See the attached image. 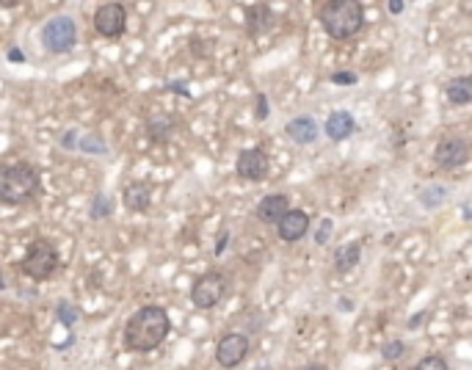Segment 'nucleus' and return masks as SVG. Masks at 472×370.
<instances>
[{
  "label": "nucleus",
  "mask_w": 472,
  "mask_h": 370,
  "mask_svg": "<svg viewBox=\"0 0 472 370\" xmlns=\"http://www.w3.org/2000/svg\"><path fill=\"white\" fill-rule=\"evenodd\" d=\"M172 331V321H169V313L163 307H141L136 310L122 331V343L127 351H136V354H146V351H155Z\"/></svg>",
  "instance_id": "f257e3e1"
},
{
  "label": "nucleus",
  "mask_w": 472,
  "mask_h": 370,
  "mask_svg": "<svg viewBox=\"0 0 472 370\" xmlns=\"http://www.w3.org/2000/svg\"><path fill=\"white\" fill-rule=\"evenodd\" d=\"M324 31L329 34L331 39H351L362 31L365 25V8L362 3L356 0H331V3H324L321 6V14H318Z\"/></svg>",
  "instance_id": "f03ea898"
},
{
  "label": "nucleus",
  "mask_w": 472,
  "mask_h": 370,
  "mask_svg": "<svg viewBox=\"0 0 472 370\" xmlns=\"http://www.w3.org/2000/svg\"><path fill=\"white\" fill-rule=\"evenodd\" d=\"M39 191V172L31 163H11L0 177V199L6 205H22Z\"/></svg>",
  "instance_id": "7ed1b4c3"
},
{
  "label": "nucleus",
  "mask_w": 472,
  "mask_h": 370,
  "mask_svg": "<svg viewBox=\"0 0 472 370\" xmlns=\"http://www.w3.org/2000/svg\"><path fill=\"white\" fill-rule=\"evenodd\" d=\"M55 268H58V249L45 238L31 240L28 249H25V257L20 263V271L25 277L36 279V282H45L55 274Z\"/></svg>",
  "instance_id": "20e7f679"
},
{
  "label": "nucleus",
  "mask_w": 472,
  "mask_h": 370,
  "mask_svg": "<svg viewBox=\"0 0 472 370\" xmlns=\"http://www.w3.org/2000/svg\"><path fill=\"white\" fill-rule=\"evenodd\" d=\"M78 42V25H75V20L72 17H67V14H55V17H50L48 22H45V28H42V45L48 53H69L72 47Z\"/></svg>",
  "instance_id": "39448f33"
},
{
  "label": "nucleus",
  "mask_w": 472,
  "mask_h": 370,
  "mask_svg": "<svg viewBox=\"0 0 472 370\" xmlns=\"http://www.w3.org/2000/svg\"><path fill=\"white\" fill-rule=\"evenodd\" d=\"M224 293H227V279L221 277V274H216V271H210V274H202L193 282L190 301L199 310H213L224 299Z\"/></svg>",
  "instance_id": "423d86ee"
},
{
  "label": "nucleus",
  "mask_w": 472,
  "mask_h": 370,
  "mask_svg": "<svg viewBox=\"0 0 472 370\" xmlns=\"http://www.w3.org/2000/svg\"><path fill=\"white\" fill-rule=\"evenodd\" d=\"M127 28V11L122 3H102L95 11V31L105 39H119Z\"/></svg>",
  "instance_id": "0eeeda50"
},
{
  "label": "nucleus",
  "mask_w": 472,
  "mask_h": 370,
  "mask_svg": "<svg viewBox=\"0 0 472 370\" xmlns=\"http://www.w3.org/2000/svg\"><path fill=\"white\" fill-rule=\"evenodd\" d=\"M246 354H249V334L243 331H227L216 345V362L224 370L237 368L246 359Z\"/></svg>",
  "instance_id": "6e6552de"
},
{
  "label": "nucleus",
  "mask_w": 472,
  "mask_h": 370,
  "mask_svg": "<svg viewBox=\"0 0 472 370\" xmlns=\"http://www.w3.org/2000/svg\"><path fill=\"white\" fill-rule=\"evenodd\" d=\"M235 169H237V174H240L243 180H249V183H260V180H265V177H268L271 163H268L265 149H260V146H249V149H243V152L237 155Z\"/></svg>",
  "instance_id": "1a4fd4ad"
},
{
  "label": "nucleus",
  "mask_w": 472,
  "mask_h": 370,
  "mask_svg": "<svg viewBox=\"0 0 472 370\" xmlns=\"http://www.w3.org/2000/svg\"><path fill=\"white\" fill-rule=\"evenodd\" d=\"M470 158V144L464 139H445L433 149V163L439 169H459Z\"/></svg>",
  "instance_id": "9d476101"
},
{
  "label": "nucleus",
  "mask_w": 472,
  "mask_h": 370,
  "mask_svg": "<svg viewBox=\"0 0 472 370\" xmlns=\"http://www.w3.org/2000/svg\"><path fill=\"white\" fill-rule=\"evenodd\" d=\"M290 210H293V207H290V202H287L284 193H271V196L260 199L257 207H254V213H257V219H260L263 224H279Z\"/></svg>",
  "instance_id": "9b49d317"
},
{
  "label": "nucleus",
  "mask_w": 472,
  "mask_h": 370,
  "mask_svg": "<svg viewBox=\"0 0 472 370\" xmlns=\"http://www.w3.org/2000/svg\"><path fill=\"white\" fill-rule=\"evenodd\" d=\"M310 230V216L304 213V210H290L287 216H284L282 221L277 224V232H279V238L287 240V243H293V240H301L304 235Z\"/></svg>",
  "instance_id": "f8f14e48"
},
{
  "label": "nucleus",
  "mask_w": 472,
  "mask_h": 370,
  "mask_svg": "<svg viewBox=\"0 0 472 370\" xmlns=\"http://www.w3.org/2000/svg\"><path fill=\"white\" fill-rule=\"evenodd\" d=\"M271 22H274V11H271L268 3H254V6L246 8V31H249V36L265 34L271 28Z\"/></svg>",
  "instance_id": "ddd939ff"
},
{
  "label": "nucleus",
  "mask_w": 472,
  "mask_h": 370,
  "mask_svg": "<svg viewBox=\"0 0 472 370\" xmlns=\"http://www.w3.org/2000/svg\"><path fill=\"white\" fill-rule=\"evenodd\" d=\"M284 133L296 144H312L318 139V122L312 116H296V119H290L284 125Z\"/></svg>",
  "instance_id": "4468645a"
},
{
  "label": "nucleus",
  "mask_w": 472,
  "mask_h": 370,
  "mask_svg": "<svg viewBox=\"0 0 472 370\" xmlns=\"http://www.w3.org/2000/svg\"><path fill=\"white\" fill-rule=\"evenodd\" d=\"M354 130H356V122L348 111H331L326 119V136L331 141H345Z\"/></svg>",
  "instance_id": "2eb2a0df"
},
{
  "label": "nucleus",
  "mask_w": 472,
  "mask_h": 370,
  "mask_svg": "<svg viewBox=\"0 0 472 370\" xmlns=\"http://www.w3.org/2000/svg\"><path fill=\"white\" fill-rule=\"evenodd\" d=\"M359 257H362V246L359 243H342L334 249V271L337 274H348L359 266Z\"/></svg>",
  "instance_id": "dca6fc26"
},
{
  "label": "nucleus",
  "mask_w": 472,
  "mask_h": 370,
  "mask_svg": "<svg viewBox=\"0 0 472 370\" xmlns=\"http://www.w3.org/2000/svg\"><path fill=\"white\" fill-rule=\"evenodd\" d=\"M149 199H152V191H149L146 183H130L125 188V193H122L125 207L133 210V213H144L149 207Z\"/></svg>",
  "instance_id": "f3484780"
},
{
  "label": "nucleus",
  "mask_w": 472,
  "mask_h": 370,
  "mask_svg": "<svg viewBox=\"0 0 472 370\" xmlns=\"http://www.w3.org/2000/svg\"><path fill=\"white\" fill-rule=\"evenodd\" d=\"M445 97L450 105H470L472 102V78H453L445 86Z\"/></svg>",
  "instance_id": "a211bd4d"
},
{
  "label": "nucleus",
  "mask_w": 472,
  "mask_h": 370,
  "mask_svg": "<svg viewBox=\"0 0 472 370\" xmlns=\"http://www.w3.org/2000/svg\"><path fill=\"white\" fill-rule=\"evenodd\" d=\"M445 199H447V188L445 185H428L425 191H420V205L428 207V210L439 207Z\"/></svg>",
  "instance_id": "6ab92c4d"
},
{
  "label": "nucleus",
  "mask_w": 472,
  "mask_h": 370,
  "mask_svg": "<svg viewBox=\"0 0 472 370\" xmlns=\"http://www.w3.org/2000/svg\"><path fill=\"white\" fill-rule=\"evenodd\" d=\"M172 130H174V125H172V119H166V116H158V119H149V136L155 141H166L172 136Z\"/></svg>",
  "instance_id": "aec40b11"
},
{
  "label": "nucleus",
  "mask_w": 472,
  "mask_h": 370,
  "mask_svg": "<svg viewBox=\"0 0 472 370\" xmlns=\"http://www.w3.org/2000/svg\"><path fill=\"white\" fill-rule=\"evenodd\" d=\"M55 318H58V324H64L67 329H72V326L78 324V310H75V304L72 301H58V307H55Z\"/></svg>",
  "instance_id": "412c9836"
},
{
  "label": "nucleus",
  "mask_w": 472,
  "mask_h": 370,
  "mask_svg": "<svg viewBox=\"0 0 472 370\" xmlns=\"http://www.w3.org/2000/svg\"><path fill=\"white\" fill-rule=\"evenodd\" d=\"M113 213V199L108 193H97L92 199V219H105Z\"/></svg>",
  "instance_id": "4be33fe9"
},
{
  "label": "nucleus",
  "mask_w": 472,
  "mask_h": 370,
  "mask_svg": "<svg viewBox=\"0 0 472 370\" xmlns=\"http://www.w3.org/2000/svg\"><path fill=\"white\" fill-rule=\"evenodd\" d=\"M78 149L92 152V155H105V152H108V149H105V141L99 139L97 133H92V136H83V139L78 141Z\"/></svg>",
  "instance_id": "5701e85b"
},
{
  "label": "nucleus",
  "mask_w": 472,
  "mask_h": 370,
  "mask_svg": "<svg viewBox=\"0 0 472 370\" xmlns=\"http://www.w3.org/2000/svg\"><path fill=\"white\" fill-rule=\"evenodd\" d=\"M403 354H406V345H403L401 340H392V343L381 345V357H384L387 362H398Z\"/></svg>",
  "instance_id": "b1692460"
},
{
  "label": "nucleus",
  "mask_w": 472,
  "mask_h": 370,
  "mask_svg": "<svg viewBox=\"0 0 472 370\" xmlns=\"http://www.w3.org/2000/svg\"><path fill=\"white\" fill-rule=\"evenodd\" d=\"M415 370H450V368H447V362H445L442 357L428 354V357H423V359L415 365Z\"/></svg>",
  "instance_id": "393cba45"
},
{
  "label": "nucleus",
  "mask_w": 472,
  "mask_h": 370,
  "mask_svg": "<svg viewBox=\"0 0 472 370\" xmlns=\"http://www.w3.org/2000/svg\"><path fill=\"white\" fill-rule=\"evenodd\" d=\"M331 230H334V224H331V219H324L321 221V227H318V232H315V243L318 246H326L331 238Z\"/></svg>",
  "instance_id": "a878e982"
},
{
  "label": "nucleus",
  "mask_w": 472,
  "mask_h": 370,
  "mask_svg": "<svg viewBox=\"0 0 472 370\" xmlns=\"http://www.w3.org/2000/svg\"><path fill=\"white\" fill-rule=\"evenodd\" d=\"M331 83H337V86H351V83H356V75H354V72H331Z\"/></svg>",
  "instance_id": "bb28decb"
},
{
  "label": "nucleus",
  "mask_w": 472,
  "mask_h": 370,
  "mask_svg": "<svg viewBox=\"0 0 472 370\" xmlns=\"http://www.w3.org/2000/svg\"><path fill=\"white\" fill-rule=\"evenodd\" d=\"M6 55H8V61H14V64H25V61H28V58H25V53H22L20 47H8V53H6Z\"/></svg>",
  "instance_id": "cd10ccee"
},
{
  "label": "nucleus",
  "mask_w": 472,
  "mask_h": 370,
  "mask_svg": "<svg viewBox=\"0 0 472 370\" xmlns=\"http://www.w3.org/2000/svg\"><path fill=\"white\" fill-rule=\"evenodd\" d=\"M271 111H268V100L263 94H257V119H265Z\"/></svg>",
  "instance_id": "c85d7f7f"
},
{
  "label": "nucleus",
  "mask_w": 472,
  "mask_h": 370,
  "mask_svg": "<svg viewBox=\"0 0 472 370\" xmlns=\"http://www.w3.org/2000/svg\"><path fill=\"white\" fill-rule=\"evenodd\" d=\"M75 141H78V130H69V133L61 139V146H64V149H78Z\"/></svg>",
  "instance_id": "c756f323"
},
{
  "label": "nucleus",
  "mask_w": 472,
  "mask_h": 370,
  "mask_svg": "<svg viewBox=\"0 0 472 370\" xmlns=\"http://www.w3.org/2000/svg\"><path fill=\"white\" fill-rule=\"evenodd\" d=\"M387 8H389L392 14H401V11L406 8V3H403V0H389V3H387Z\"/></svg>",
  "instance_id": "7c9ffc66"
},
{
  "label": "nucleus",
  "mask_w": 472,
  "mask_h": 370,
  "mask_svg": "<svg viewBox=\"0 0 472 370\" xmlns=\"http://www.w3.org/2000/svg\"><path fill=\"white\" fill-rule=\"evenodd\" d=\"M227 240H230V235H227V232H224V235H221V238H218V243H216V254H221V252H224V249H227Z\"/></svg>",
  "instance_id": "2f4dec72"
},
{
  "label": "nucleus",
  "mask_w": 472,
  "mask_h": 370,
  "mask_svg": "<svg viewBox=\"0 0 472 370\" xmlns=\"http://www.w3.org/2000/svg\"><path fill=\"white\" fill-rule=\"evenodd\" d=\"M423 321H425V313H420V315H415V318L409 321V326H412V329H417V326H423Z\"/></svg>",
  "instance_id": "473e14b6"
},
{
  "label": "nucleus",
  "mask_w": 472,
  "mask_h": 370,
  "mask_svg": "<svg viewBox=\"0 0 472 370\" xmlns=\"http://www.w3.org/2000/svg\"><path fill=\"white\" fill-rule=\"evenodd\" d=\"M298 370H329V368L321 365V362H312V365H304V368H298Z\"/></svg>",
  "instance_id": "72a5a7b5"
}]
</instances>
